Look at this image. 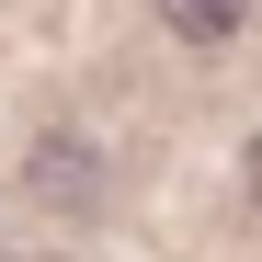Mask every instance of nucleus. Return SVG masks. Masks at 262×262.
I'll return each mask as SVG.
<instances>
[{"instance_id":"2","label":"nucleus","mask_w":262,"mask_h":262,"mask_svg":"<svg viewBox=\"0 0 262 262\" xmlns=\"http://www.w3.org/2000/svg\"><path fill=\"white\" fill-rule=\"evenodd\" d=\"M160 23L183 34V46H228V34L251 23V0H160Z\"/></svg>"},{"instance_id":"1","label":"nucleus","mask_w":262,"mask_h":262,"mask_svg":"<svg viewBox=\"0 0 262 262\" xmlns=\"http://www.w3.org/2000/svg\"><path fill=\"white\" fill-rule=\"evenodd\" d=\"M34 194H46V205H69V216H80V205L103 194V183H92V148H80V137H46V148H34Z\"/></svg>"},{"instance_id":"3","label":"nucleus","mask_w":262,"mask_h":262,"mask_svg":"<svg viewBox=\"0 0 262 262\" xmlns=\"http://www.w3.org/2000/svg\"><path fill=\"white\" fill-rule=\"evenodd\" d=\"M239 183H251V205H262V137H251V160H239Z\"/></svg>"}]
</instances>
